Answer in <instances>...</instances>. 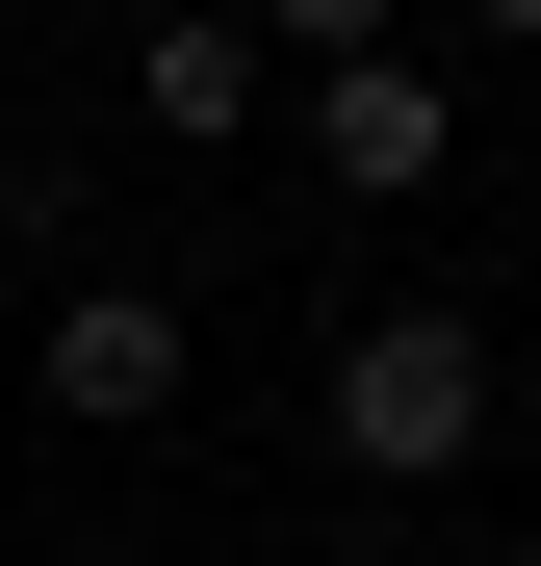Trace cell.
I'll return each mask as SVG.
<instances>
[{
	"label": "cell",
	"instance_id": "1",
	"mask_svg": "<svg viewBox=\"0 0 541 566\" xmlns=\"http://www.w3.org/2000/svg\"><path fill=\"white\" fill-rule=\"evenodd\" d=\"M310 412H335V490H465L490 463V335L465 310H361L310 360Z\"/></svg>",
	"mask_w": 541,
	"mask_h": 566
},
{
	"label": "cell",
	"instance_id": "2",
	"mask_svg": "<svg viewBox=\"0 0 541 566\" xmlns=\"http://www.w3.org/2000/svg\"><path fill=\"white\" fill-rule=\"evenodd\" d=\"M284 104H310V155L361 180V207H438V155H465V77L438 52H310Z\"/></svg>",
	"mask_w": 541,
	"mask_h": 566
},
{
	"label": "cell",
	"instance_id": "3",
	"mask_svg": "<svg viewBox=\"0 0 541 566\" xmlns=\"http://www.w3.org/2000/svg\"><path fill=\"white\" fill-rule=\"evenodd\" d=\"M27 387H52L77 438H155V412H180V310H155V283H52Z\"/></svg>",
	"mask_w": 541,
	"mask_h": 566
},
{
	"label": "cell",
	"instance_id": "4",
	"mask_svg": "<svg viewBox=\"0 0 541 566\" xmlns=\"http://www.w3.org/2000/svg\"><path fill=\"white\" fill-rule=\"evenodd\" d=\"M258 104H284V52H258V27H207V0H155V27H129V129H155V155H232Z\"/></svg>",
	"mask_w": 541,
	"mask_h": 566
},
{
	"label": "cell",
	"instance_id": "5",
	"mask_svg": "<svg viewBox=\"0 0 541 566\" xmlns=\"http://www.w3.org/2000/svg\"><path fill=\"white\" fill-rule=\"evenodd\" d=\"M438 566H541V541H438Z\"/></svg>",
	"mask_w": 541,
	"mask_h": 566
},
{
	"label": "cell",
	"instance_id": "6",
	"mask_svg": "<svg viewBox=\"0 0 541 566\" xmlns=\"http://www.w3.org/2000/svg\"><path fill=\"white\" fill-rule=\"evenodd\" d=\"M52 566H129V541H52Z\"/></svg>",
	"mask_w": 541,
	"mask_h": 566
},
{
	"label": "cell",
	"instance_id": "7",
	"mask_svg": "<svg viewBox=\"0 0 541 566\" xmlns=\"http://www.w3.org/2000/svg\"><path fill=\"white\" fill-rule=\"evenodd\" d=\"M0 77H27V52H0Z\"/></svg>",
	"mask_w": 541,
	"mask_h": 566
}]
</instances>
